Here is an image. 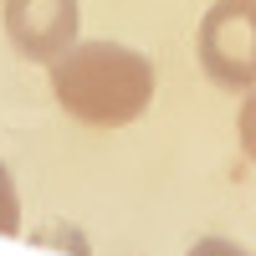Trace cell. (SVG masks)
Returning a JSON list of instances; mask_svg holds the SVG:
<instances>
[{
  "label": "cell",
  "mask_w": 256,
  "mask_h": 256,
  "mask_svg": "<svg viewBox=\"0 0 256 256\" xmlns=\"http://www.w3.org/2000/svg\"><path fill=\"white\" fill-rule=\"evenodd\" d=\"M241 144H246V154L256 164V92H251V102L241 108Z\"/></svg>",
  "instance_id": "6"
},
{
  "label": "cell",
  "mask_w": 256,
  "mask_h": 256,
  "mask_svg": "<svg viewBox=\"0 0 256 256\" xmlns=\"http://www.w3.org/2000/svg\"><path fill=\"white\" fill-rule=\"evenodd\" d=\"M0 236H20V200H16V180L0 164Z\"/></svg>",
  "instance_id": "4"
},
{
  "label": "cell",
  "mask_w": 256,
  "mask_h": 256,
  "mask_svg": "<svg viewBox=\"0 0 256 256\" xmlns=\"http://www.w3.org/2000/svg\"><path fill=\"white\" fill-rule=\"evenodd\" d=\"M77 0H6V31L31 62H56L77 41Z\"/></svg>",
  "instance_id": "3"
},
{
  "label": "cell",
  "mask_w": 256,
  "mask_h": 256,
  "mask_svg": "<svg viewBox=\"0 0 256 256\" xmlns=\"http://www.w3.org/2000/svg\"><path fill=\"white\" fill-rule=\"evenodd\" d=\"M190 256H251V251L230 246V241H220V236H205V241H195V246H190Z\"/></svg>",
  "instance_id": "5"
},
{
  "label": "cell",
  "mask_w": 256,
  "mask_h": 256,
  "mask_svg": "<svg viewBox=\"0 0 256 256\" xmlns=\"http://www.w3.org/2000/svg\"><path fill=\"white\" fill-rule=\"evenodd\" d=\"M200 67L220 88H256V0H216L200 20Z\"/></svg>",
  "instance_id": "2"
},
{
  "label": "cell",
  "mask_w": 256,
  "mask_h": 256,
  "mask_svg": "<svg viewBox=\"0 0 256 256\" xmlns=\"http://www.w3.org/2000/svg\"><path fill=\"white\" fill-rule=\"evenodd\" d=\"M52 92L77 123L123 128L154 102V67L118 41H72L52 62Z\"/></svg>",
  "instance_id": "1"
}]
</instances>
